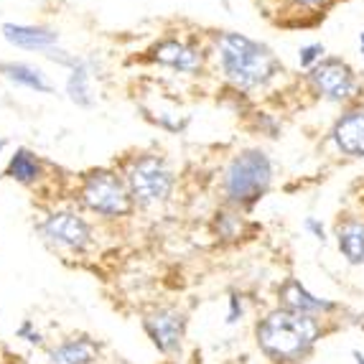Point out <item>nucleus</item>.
<instances>
[{"label":"nucleus","instance_id":"obj_5","mask_svg":"<svg viewBox=\"0 0 364 364\" xmlns=\"http://www.w3.org/2000/svg\"><path fill=\"white\" fill-rule=\"evenodd\" d=\"M125 183L138 207H158L173 191V173L158 156H138L125 171Z\"/></svg>","mask_w":364,"mask_h":364},{"label":"nucleus","instance_id":"obj_22","mask_svg":"<svg viewBox=\"0 0 364 364\" xmlns=\"http://www.w3.org/2000/svg\"><path fill=\"white\" fill-rule=\"evenodd\" d=\"M31 331V321H26L23 326L18 328V336H26L28 344H41V334H28Z\"/></svg>","mask_w":364,"mask_h":364},{"label":"nucleus","instance_id":"obj_26","mask_svg":"<svg viewBox=\"0 0 364 364\" xmlns=\"http://www.w3.org/2000/svg\"><path fill=\"white\" fill-rule=\"evenodd\" d=\"M3 148H6V138H0V153H3Z\"/></svg>","mask_w":364,"mask_h":364},{"label":"nucleus","instance_id":"obj_17","mask_svg":"<svg viewBox=\"0 0 364 364\" xmlns=\"http://www.w3.org/2000/svg\"><path fill=\"white\" fill-rule=\"evenodd\" d=\"M67 95L72 102L82 105V107H90V105L95 102L90 92V72H87V64L82 59H77V64H74L72 72H69Z\"/></svg>","mask_w":364,"mask_h":364},{"label":"nucleus","instance_id":"obj_12","mask_svg":"<svg viewBox=\"0 0 364 364\" xmlns=\"http://www.w3.org/2000/svg\"><path fill=\"white\" fill-rule=\"evenodd\" d=\"M102 344L92 336H69L49 349V364H95Z\"/></svg>","mask_w":364,"mask_h":364},{"label":"nucleus","instance_id":"obj_3","mask_svg":"<svg viewBox=\"0 0 364 364\" xmlns=\"http://www.w3.org/2000/svg\"><path fill=\"white\" fill-rule=\"evenodd\" d=\"M270 183H273V164L260 148L237 153L225 171V196L235 209L252 207L267 194Z\"/></svg>","mask_w":364,"mask_h":364},{"label":"nucleus","instance_id":"obj_20","mask_svg":"<svg viewBox=\"0 0 364 364\" xmlns=\"http://www.w3.org/2000/svg\"><path fill=\"white\" fill-rule=\"evenodd\" d=\"M304 230L309 232V235L314 237V240H318L321 245L328 240V237H326V227H323V222H318L316 217H306L304 219Z\"/></svg>","mask_w":364,"mask_h":364},{"label":"nucleus","instance_id":"obj_19","mask_svg":"<svg viewBox=\"0 0 364 364\" xmlns=\"http://www.w3.org/2000/svg\"><path fill=\"white\" fill-rule=\"evenodd\" d=\"M323 54H326L323 43H309V46H304L301 54H298V64H301L304 69H314L316 64L323 59Z\"/></svg>","mask_w":364,"mask_h":364},{"label":"nucleus","instance_id":"obj_2","mask_svg":"<svg viewBox=\"0 0 364 364\" xmlns=\"http://www.w3.org/2000/svg\"><path fill=\"white\" fill-rule=\"evenodd\" d=\"M217 51L222 74L237 90L250 92L265 87L283 72V64L265 43L252 41L242 33H232V31L222 33L217 38Z\"/></svg>","mask_w":364,"mask_h":364},{"label":"nucleus","instance_id":"obj_1","mask_svg":"<svg viewBox=\"0 0 364 364\" xmlns=\"http://www.w3.org/2000/svg\"><path fill=\"white\" fill-rule=\"evenodd\" d=\"M321 336V318L293 314L286 309H273L255 326L257 346L273 364H304L316 352Z\"/></svg>","mask_w":364,"mask_h":364},{"label":"nucleus","instance_id":"obj_24","mask_svg":"<svg viewBox=\"0 0 364 364\" xmlns=\"http://www.w3.org/2000/svg\"><path fill=\"white\" fill-rule=\"evenodd\" d=\"M352 357H354V362H357V364H364V354L359 352V349H354V352H352Z\"/></svg>","mask_w":364,"mask_h":364},{"label":"nucleus","instance_id":"obj_6","mask_svg":"<svg viewBox=\"0 0 364 364\" xmlns=\"http://www.w3.org/2000/svg\"><path fill=\"white\" fill-rule=\"evenodd\" d=\"M309 82L321 97L331 102H349L359 95V82L354 69L344 59L323 56L309 74Z\"/></svg>","mask_w":364,"mask_h":364},{"label":"nucleus","instance_id":"obj_25","mask_svg":"<svg viewBox=\"0 0 364 364\" xmlns=\"http://www.w3.org/2000/svg\"><path fill=\"white\" fill-rule=\"evenodd\" d=\"M359 46H362V54H364V33L359 36Z\"/></svg>","mask_w":364,"mask_h":364},{"label":"nucleus","instance_id":"obj_14","mask_svg":"<svg viewBox=\"0 0 364 364\" xmlns=\"http://www.w3.org/2000/svg\"><path fill=\"white\" fill-rule=\"evenodd\" d=\"M336 247L349 265H364V219L349 217L336 227Z\"/></svg>","mask_w":364,"mask_h":364},{"label":"nucleus","instance_id":"obj_16","mask_svg":"<svg viewBox=\"0 0 364 364\" xmlns=\"http://www.w3.org/2000/svg\"><path fill=\"white\" fill-rule=\"evenodd\" d=\"M0 74H3L6 79H11V82H16V85L28 87V90H33V92H43V95H49L51 92V85L46 82L43 72L36 67H31V64L3 61V64H0Z\"/></svg>","mask_w":364,"mask_h":364},{"label":"nucleus","instance_id":"obj_7","mask_svg":"<svg viewBox=\"0 0 364 364\" xmlns=\"http://www.w3.org/2000/svg\"><path fill=\"white\" fill-rule=\"evenodd\" d=\"M38 232L54 250L64 252H85L92 242V227L77 212H51L43 217Z\"/></svg>","mask_w":364,"mask_h":364},{"label":"nucleus","instance_id":"obj_10","mask_svg":"<svg viewBox=\"0 0 364 364\" xmlns=\"http://www.w3.org/2000/svg\"><path fill=\"white\" fill-rule=\"evenodd\" d=\"M148 59L164 64V67L178 69V72L194 74L204 67V54H201L196 46L186 41H178V38H164L158 41L156 46H151L148 51Z\"/></svg>","mask_w":364,"mask_h":364},{"label":"nucleus","instance_id":"obj_23","mask_svg":"<svg viewBox=\"0 0 364 364\" xmlns=\"http://www.w3.org/2000/svg\"><path fill=\"white\" fill-rule=\"evenodd\" d=\"M291 3L301 8H321V6H326L328 0H291Z\"/></svg>","mask_w":364,"mask_h":364},{"label":"nucleus","instance_id":"obj_13","mask_svg":"<svg viewBox=\"0 0 364 364\" xmlns=\"http://www.w3.org/2000/svg\"><path fill=\"white\" fill-rule=\"evenodd\" d=\"M3 36L8 43L13 46H21V49H31V51H46L49 54L56 46L59 36H56L51 28H43V26H16V23H6L3 26Z\"/></svg>","mask_w":364,"mask_h":364},{"label":"nucleus","instance_id":"obj_4","mask_svg":"<svg viewBox=\"0 0 364 364\" xmlns=\"http://www.w3.org/2000/svg\"><path fill=\"white\" fill-rule=\"evenodd\" d=\"M79 199L90 212L107 219L128 217L135 207L125 178L112 168H95L85 173L79 186Z\"/></svg>","mask_w":364,"mask_h":364},{"label":"nucleus","instance_id":"obj_15","mask_svg":"<svg viewBox=\"0 0 364 364\" xmlns=\"http://www.w3.org/2000/svg\"><path fill=\"white\" fill-rule=\"evenodd\" d=\"M6 176L16 183H23V186H33L43 176V161L28 148H18L8 161Z\"/></svg>","mask_w":364,"mask_h":364},{"label":"nucleus","instance_id":"obj_18","mask_svg":"<svg viewBox=\"0 0 364 364\" xmlns=\"http://www.w3.org/2000/svg\"><path fill=\"white\" fill-rule=\"evenodd\" d=\"M214 230L222 240H237L242 237V219L237 217V212H219L214 219Z\"/></svg>","mask_w":364,"mask_h":364},{"label":"nucleus","instance_id":"obj_11","mask_svg":"<svg viewBox=\"0 0 364 364\" xmlns=\"http://www.w3.org/2000/svg\"><path fill=\"white\" fill-rule=\"evenodd\" d=\"M331 140L344 156L364 158V109L344 112L331 130Z\"/></svg>","mask_w":364,"mask_h":364},{"label":"nucleus","instance_id":"obj_8","mask_svg":"<svg viewBox=\"0 0 364 364\" xmlns=\"http://www.w3.org/2000/svg\"><path fill=\"white\" fill-rule=\"evenodd\" d=\"M143 328L158 352L173 357L181 352L186 336V314L176 306H158L143 316Z\"/></svg>","mask_w":364,"mask_h":364},{"label":"nucleus","instance_id":"obj_21","mask_svg":"<svg viewBox=\"0 0 364 364\" xmlns=\"http://www.w3.org/2000/svg\"><path fill=\"white\" fill-rule=\"evenodd\" d=\"M242 318V298L232 296L230 298V316H227V323H237Z\"/></svg>","mask_w":364,"mask_h":364},{"label":"nucleus","instance_id":"obj_9","mask_svg":"<svg viewBox=\"0 0 364 364\" xmlns=\"http://www.w3.org/2000/svg\"><path fill=\"white\" fill-rule=\"evenodd\" d=\"M278 309L293 311L301 316H316V318H326V316L341 311V304L331 298H318L298 278H286L283 286L278 288Z\"/></svg>","mask_w":364,"mask_h":364},{"label":"nucleus","instance_id":"obj_27","mask_svg":"<svg viewBox=\"0 0 364 364\" xmlns=\"http://www.w3.org/2000/svg\"><path fill=\"white\" fill-rule=\"evenodd\" d=\"M166 364H173V362H166Z\"/></svg>","mask_w":364,"mask_h":364}]
</instances>
